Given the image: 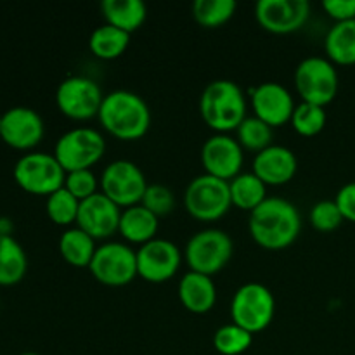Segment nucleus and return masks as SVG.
Returning a JSON list of instances; mask_svg holds the SVG:
<instances>
[{
	"label": "nucleus",
	"instance_id": "1",
	"mask_svg": "<svg viewBox=\"0 0 355 355\" xmlns=\"http://www.w3.org/2000/svg\"><path fill=\"white\" fill-rule=\"evenodd\" d=\"M250 234L266 250H283L293 245L302 229L298 208L284 198H267L250 211Z\"/></svg>",
	"mask_w": 355,
	"mask_h": 355
},
{
	"label": "nucleus",
	"instance_id": "2",
	"mask_svg": "<svg viewBox=\"0 0 355 355\" xmlns=\"http://www.w3.org/2000/svg\"><path fill=\"white\" fill-rule=\"evenodd\" d=\"M97 118L113 137L121 141H137L144 137L151 127V110L148 103L132 90L120 89L106 94Z\"/></svg>",
	"mask_w": 355,
	"mask_h": 355
},
{
	"label": "nucleus",
	"instance_id": "3",
	"mask_svg": "<svg viewBox=\"0 0 355 355\" xmlns=\"http://www.w3.org/2000/svg\"><path fill=\"white\" fill-rule=\"evenodd\" d=\"M200 113L205 123L218 134L238 130L246 118V97L232 80H214L200 97Z\"/></svg>",
	"mask_w": 355,
	"mask_h": 355
},
{
	"label": "nucleus",
	"instance_id": "4",
	"mask_svg": "<svg viewBox=\"0 0 355 355\" xmlns=\"http://www.w3.org/2000/svg\"><path fill=\"white\" fill-rule=\"evenodd\" d=\"M184 207L198 220L222 218L232 207L229 180L208 173L194 177L184 193Z\"/></svg>",
	"mask_w": 355,
	"mask_h": 355
},
{
	"label": "nucleus",
	"instance_id": "5",
	"mask_svg": "<svg viewBox=\"0 0 355 355\" xmlns=\"http://www.w3.org/2000/svg\"><path fill=\"white\" fill-rule=\"evenodd\" d=\"M12 173L21 189L38 196H51L66 180V170L49 153H26L16 162Z\"/></svg>",
	"mask_w": 355,
	"mask_h": 355
},
{
	"label": "nucleus",
	"instance_id": "6",
	"mask_svg": "<svg viewBox=\"0 0 355 355\" xmlns=\"http://www.w3.org/2000/svg\"><path fill=\"white\" fill-rule=\"evenodd\" d=\"M276 314V298L262 283H246L238 288L231 302L232 322L246 331H263Z\"/></svg>",
	"mask_w": 355,
	"mask_h": 355
},
{
	"label": "nucleus",
	"instance_id": "7",
	"mask_svg": "<svg viewBox=\"0 0 355 355\" xmlns=\"http://www.w3.org/2000/svg\"><path fill=\"white\" fill-rule=\"evenodd\" d=\"M184 253L191 270L211 276L224 269L232 259L234 243L231 236L222 229H203L191 236Z\"/></svg>",
	"mask_w": 355,
	"mask_h": 355
},
{
	"label": "nucleus",
	"instance_id": "8",
	"mask_svg": "<svg viewBox=\"0 0 355 355\" xmlns=\"http://www.w3.org/2000/svg\"><path fill=\"white\" fill-rule=\"evenodd\" d=\"M106 151V141L96 128L78 127L71 128L58 139L54 156L68 172L89 170L103 158Z\"/></svg>",
	"mask_w": 355,
	"mask_h": 355
},
{
	"label": "nucleus",
	"instance_id": "9",
	"mask_svg": "<svg viewBox=\"0 0 355 355\" xmlns=\"http://www.w3.org/2000/svg\"><path fill=\"white\" fill-rule=\"evenodd\" d=\"M295 85L305 103L324 107L338 94L340 78L335 64L328 58L311 55L295 69Z\"/></svg>",
	"mask_w": 355,
	"mask_h": 355
},
{
	"label": "nucleus",
	"instance_id": "10",
	"mask_svg": "<svg viewBox=\"0 0 355 355\" xmlns=\"http://www.w3.org/2000/svg\"><path fill=\"white\" fill-rule=\"evenodd\" d=\"M89 270L106 286H125L139 276L137 252L120 241L104 243L97 246Z\"/></svg>",
	"mask_w": 355,
	"mask_h": 355
},
{
	"label": "nucleus",
	"instance_id": "11",
	"mask_svg": "<svg viewBox=\"0 0 355 355\" xmlns=\"http://www.w3.org/2000/svg\"><path fill=\"white\" fill-rule=\"evenodd\" d=\"M148 186L144 172L130 159H114L101 175V193L120 208L141 203Z\"/></svg>",
	"mask_w": 355,
	"mask_h": 355
},
{
	"label": "nucleus",
	"instance_id": "12",
	"mask_svg": "<svg viewBox=\"0 0 355 355\" xmlns=\"http://www.w3.org/2000/svg\"><path fill=\"white\" fill-rule=\"evenodd\" d=\"M104 94L94 80L87 76H68L55 90V104L71 120H90L97 116Z\"/></svg>",
	"mask_w": 355,
	"mask_h": 355
},
{
	"label": "nucleus",
	"instance_id": "13",
	"mask_svg": "<svg viewBox=\"0 0 355 355\" xmlns=\"http://www.w3.org/2000/svg\"><path fill=\"white\" fill-rule=\"evenodd\" d=\"M182 262L179 246L170 239L155 238L137 250V272L148 283L172 279Z\"/></svg>",
	"mask_w": 355,
	"mask_h": 355
},
{
	"label": "nucleus",
	"instance_id": "14",
	"mask_svg": "<svg viewBox=\"0 0 355 355\" xmlns=\"http://www.w3.org/2000/svg\"><path fill=\"white\" fill-rule=\"evenodd\" d=\"M255 17L260 26L270 33H293L311 17V3L307 0H259Z\"/></svg>",
	"mask_w": 355,
	"mask_h": 355
},
{
	"label": "nucleus",
	"instance_id": "15",
	"mask_svg": "<svg viewBox=\"0 0 355 355\" xmlns=\"http://www.w3.org/2000/svg\"><path fill=\"white\" fill-rule=\"evenodd\" d=\"M245 155L238 139L227 134H215L201 148L205 173L224 180H232L241 172Z\"/></svg>",
	"mask_w": 355,
	"mask_h": 355
},
{
	"label": "nucleus",
	"instance_id": "16",
	"mask_svg": "<svg viewBox=\"0 0 355 355\" xmlns=\"http://www.w3.org/2000/svg\"><path fill=\"white\" fill-rule=\"evenodd\" d=\"M45 134V125L40 114L26 106H16L2 114L0 137L7 146L14 149L35 148L40 144Z\"/></svg>",
	"mask_w": 355,
	"mask_h": 355
},
{
	"label": "nucleus",
	"instance_id": "17",
	"mask_svg": "<svg viewBox=\"0 0 355 355\" xmlns=\"http://www.w3.org/2000/svg\"><path fill=\"white\" fill-rule=\"evenodd\" d=\"M250 99L255 116L270 127H281L291 121L295 111L293 96L290 90L277 82H263L250 89Z\"/></svg>",
	"mask_w": 355,
	"mask_h": 355
},
{
	"label": "nucleus",
	"instance_id": "18",
	"mask_svg": "<svg viewBox=\"0 0 355 355\" xmlns=\"http://www.w3.org/2000/svg\"><path fill=\"white\" fill-rule=\"evenodd\" d=\"M121 208L104 193H96L94 196L80 201L76 227L85 231L94 239H104L114 234L120 227Z\"/></svg>",
	"mask_w": 355,
	"mask_h": 355
},
{
	"label": "nucleus",
	"instance_id": "19",
	"mask_svg": "<svg viewBox=\"0 0 355 355\" xmlns=\"http://www.w3.org/2000/svg\"><path fill=\"white\" fill-rule=\"evenodd\" d=\"M298 168V159L290 148L272 144L257 153L253 159V173L266 186H283L290 182Z\"/></svg>",
	"mask_w": 355,
	"mask_h": 355
},
{
	"label": "nucleus",
	"instance_id": "20",
	"mask_svg": "<svg viewBox=\"0 0 355 355\" xmlns=\"http://www.w3.org/2000/svg\"><path fill=\"white\" fill-rule=\"evenodd\" d=\"M179 298L189 312L205 314L211 311L217 302V286L207 274L189 270L179 283Z\"/></svg>",
	"mask_w": 355,
	"mask_h": 355
},
{
	"label": "nucleus",
	"instance_id": "21",
	"mask_svg": "<svg viewBox=\"0 0 355 355\" xmlns=\"http://www.w3.org/2000/svg\"><path fill=\"white\" fill-rule=\"evenodd\" d=\"M118 231L127 241L142 246L155 239L158 232V217L141 203L123 208Z\"/></svg>",
	"mask_w": 355,
	"mask_h": 355
},
{
	"label": "nucleus",
	"instance_id": "22",
	"mask_svg": "<svg viewBox=\"0 0 355 355\" xmlns=\"http://www.w3.org/2000/svg\"><path fill=\"white\" fill-rule=\"evenodd\" d=\"M101 10L107 24L130 35L144 24L148 16V7L142 0H103Z\"/></svg>",
	"mask_w": 355,
	"mask_h": 355
},
{
	"label": "nucleus",
	"instance_id": "23",
	"mask_svg": "<svg viewBox=\"0 0 355 355\" xmlns=\"http://www.w3.org/2000/svg\"><path fill=\"white\" fill-rule=\"evenodd\" d=\"M96 239L87 234L80 227H69L59 238V252L62 259L73 267L89 269L94 255H96Z\"/></svg>",
	"mask_w": 355,
	"mask_h": 355
},
{
	"label": "nucleus",
	"instance_id": "24",
	"mask_svg": "<svg viewBox=\"0 0 355 355\" xmlns=\"http://www.w3.org/2000/svg\"><path fill=\"white\" fill-rule=\"evenodd\" d=\"M326 55L336 64H355V19L335 23L324 38Z\"/></svg>",
	"mask_w": 355,
	"mask_h": 355
},
{
	"label": "nucleus",
	"instance_id": "25",
	"mask_svg": "<svg viewBox=\"0 0 355 355\" xmlns=\"http://www.w3.org/2000/svg\"><path fill=\"white\" fill-rule=\"evenodd\" d=\"M28 257L12 236H0V286H12L24 277Z\"/></svg>",
	"mask_w": 355,
	"mask_h": 355
},
{
	"label": "nucleus",
	"instance_id": "26",
	"mask_svg": "<svg viewBox=\"0 0 355 355\" xmlns=\"http://www.w3.org/2000/svg\"><path fill=\"white\" fill-rule=\"evenodd\" d=\"M130 44V33L104 23L103 26L96 28L89 38V47L94 55L99 59H116L127 51Z\"/></svg>",
	"mask_w": 355,
	"mask_h": 355
},
{
	"label": "nucleus",
	"instance_id": "27",
	"mask_svg": "<svg viewBox=\"0 0 355 355\" xmlns=\"http://www.w3.org/2000/svg\"><path fill=\"white\" fill-rule=\"evenodd\" d=\"M229 186L232 205L239 210L253 211L267 200V186L253 172L239 173L238 177L229 180Z\"/></svg>",
	"mask_w": 355,
	"mask_h": 355
},
{
	"label": "nucleus",
	"instance_id": "28",
	"mask_svg": "<svg viewBox=\"0 0 355 355\" xmlns=\"http://www.w3.org/2000/svg\"><path fill=\"white\" fill-rule=\"evenodd\" d=\"M238 3L234 0H196L193 3V16L205 28H217L234 16Z\"/></svg>",
	"mask_w": 355,
	"mask_h": 355
},
{
	"label": "nucleus",
	"instance_id": "29",
	"mask_svg": "<svg viewBox=\"0 0 355 355\" xmlns=\"http://www.w3.org/2000/svg\"><path fill=\"white\" fill-rule=\"evenodd\" d=\"M236 132H238V142L243 149L260 153L272 146V127L257 118L255 114L246 116Z\"/></svg>",
	"mask_w": 355,
	"mask_h": 355
},
{
	"label": "nucleus",
	"instance_id": "30",
	"mask_svg": "<svg viewBox=\"0 0 355 355\" xmlns=\"http://www.w3.org/2000/svg\"><path fill=\"white\" fill-rule=\"evenodd\" d=\"M253 335L241 326L224 324L215 331L214 347L222 355H241L252 347Z\"/></svg>",
	"mask_w": 355,
	"mask_h": 355
},
{
	"label": "nucleus",
	"instance_id": "31",
	"mask_svg": "<svg viewBox=\"0 0 355 355\" xmlns=\"http://www.w3.org/2000/svg\"><path fill=\"white\" fill-rule=\"evenodd\" d=\"M47 215L54 224L69 225L76 222L80 210V200H76L64 186L47 196Z\"/></svg>",
	"mask_w": 355,
	"mask_h": 355
},
{
	"label": "nucleus",
	"instance_id": "32",
	"mask_svg": "<svg viewBox=\"0 0 355 355\" xmlns=\"http://www.w3.org/2000/svg\"><path fill=\"white\" fill-rule=\"evenodd\" d=\"M326 120H328V114H326L324 107L302 101L298 106H295L291 125L300 135L312 137L324 128Z\"/></svg>",
	"mask_w": 355,
	"mask_h": 355
},
{
	"label": "nucleus",
	"instance_id": "33",
	"mask_svg": "<svg viewBox=\"0 0 355 355\" xmlns=\"http://www.w3.org/2000/svg\"><path fill=\"white\" fill-rule=\"evenodd\" d=\"M309 220H311L312 227L318 229V231L329 232L338 229L345 218H343L335 200H321L311 208Z\"/></svg>",
	"mask_w": 355,
	"mask_h": 355
},
{
	"label": "nucleus",
	"instance_id": "34",
	"mask_svg": "<svg viewBox=\"0 0 355 355\" xmlns=\"http://www.w3.org/2000/svg\"><path fill=\"white\" fill-rule=\"evenodd\" d=\"M141 205L151 210L156 217H162V215H168L175 208V194L163 184H149Z\"/></svg>",
	"mask_w": 355,
	"mask_h": 355
},
{
	"label": "nucleus",
	"instance_id": "35",
	"mask_svg": "<svg viewBox=\"0 0 355 355\" xmlns=\"http://www.w3.org/2000/svg\"><path fill=\"white\" fill-rule=\"evenodd\" d=\"M99 186V180H97L96 173L92 172V168L89 170H75V172L66 173L64 187L76 198V200L83 201L87 198L94 196Z\"/></svg>",
	"mask_w": 355,
	"mask_h": 355
},
{
	"label": "nucleus",
	"instance_id": "36",
	"mask_svg": "<svg viewBox=\"0 0 355 355\" xmlns=\"http://www.w3.org/2000/svg\"><path fill=\"white\" fill-rule=\"evenodd\" d=\"M322 9L336 23L355 19V0H324Z\"/></svg>",
	"mask_w": 355,
	"mask_h": 355
},
{
	"label": "nucleus",
	"instance_id": "37",
	"mask_svg": "<svg viewBox=\"0 0 355 355\" xmlns=\"http://www.w3.org/2000/svg\"><path fill=\"white\" fill-rule=\"evenodd\" d=\"M336 205H338L340 211H342L345 220L355 222V180L354 182L345 184L342 189L336 193L335 198Z\"/></svg>",
	"mask_w": 355,
	"mask_h": 355
},
{
	"label": "nucleus",
	"instance_id": "38",
	"mask_svg": "<svg viewBox=\"0 0 355 355\" xmlns=\"http://www.w3.org/2000/svg\"><path fill=\"white\" fill-rule=\"evenodd\" d=\"M0 236H12V222L7 217H0Z\"/></svg>",
	"mask_w": 355,
	"mask_h": 355
},
{
	"label": "nucleus",
	"instance_id": "39",
	"mask_svg": "<svg viewBox=\"0 0 355 355\" xmlns=\"http://www.w3.org/2000/svg\"><path fill=\"white\" fill-rule=\"evenodd\" d=\"M21 355H38V354H35V352H24V354H21Z\"/></svg>",
	"mask_w": 355,
	"mask_h": 355
},
{
	"label": "nucleus",
	"instance_id": "40",
	"mask_svg": "<svg viewBox=\"0 0 355 355\" xmlns=\"http://www.w3.org/2000/svg\"><path fill=\"white\" fill-rule=\"evenodd\" d=\"M0 130H2V114H0Z\"/></svg>",
	"mask_w": 355,
	"mask_h": 355
}]
</instances>
